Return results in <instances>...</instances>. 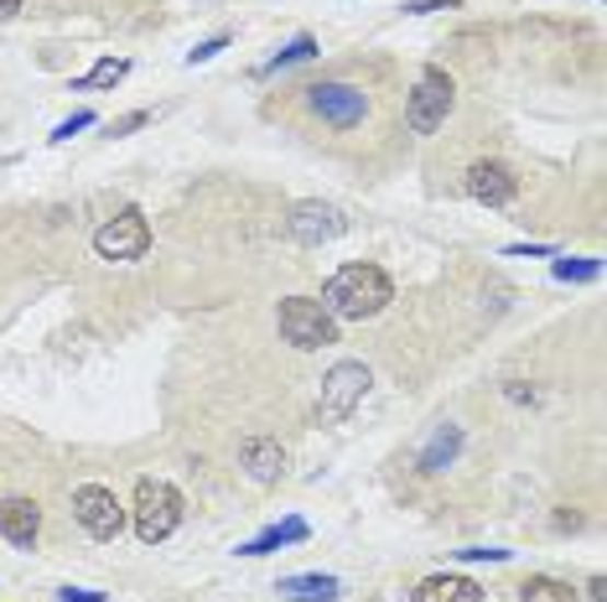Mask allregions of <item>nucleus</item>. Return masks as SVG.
Returning a JSON list of instances; mask_svg holds the SVG:
<instances>
[{
  "mask_svg": "<svg viewBox=\"0 0 607 602\" xmlns=\"http://www.w3.org/2000/svg\"><path fill=\"white\" fill-rule=\"evenodd\" d=\"M394 301V286L390 276L369 261H353L343 270H333V281L322 286V306L333 322H364V317H379L385 306Z\"/></svg>",
  "mask_w": 607,
  "mask_h": 602,
  "instance_id": "f257e3e1",
  "label": "nucleus"
},
{
  "mask_svg": "<svg viewBox=\"0 0 607 602\" xmlns=\"http://www.w3.org/2000/svg\"><path fill=\"white\" fill-rule=\"evenodd\" d=\"M182 524V494L167 478L136 483V535L140 545H161Z\"/></svg>",
  "mask_w": 607,
  "mask_h": 602,
  "instance_id": "f03ea898",
  "label": "nucleus"
},
{
  "mask_svg": "<svg viewBox=\"0 0 607 602\" xmlns=\"http://www.w3.org/2000/svg\"><path fill=\"white\" fill-rule=\"evenodd\" d=\"M451 100H457V89L442 68H421V79H415L411 100H405V125H411L415 136H436L451 115Z\"/></svg>",
  "mask_w": 607,
  "mask_h": 602,
  "instance_id": "7ed1b4c3",
  "label": "nucleus"
},
{
  "mask_svg": "<svg viewBox=\"0 0 607 602\" xmlns=\"http://www.w3.org/2000/svg\"><path fill=\"white\" fill-rule=\"evenodd\" d=\"M280 338L301 348V354H312V348H328L337 343V322L328 317V306L312 297H286L280 301Z\"/></svg>",
  "mask_w": 607,
  "mask_h": 602,
  "instance_id": "20e7f679",
  "label": "nucleus"
},
{
  "mask_svg": "<svg viewBox=\"0 0 607 602\" xmlns=\"http://www.w3.org/2000/svg\"><path fill=\"white\" fill-rule=\"evenodd\" d=\"M151 250V223H146V213L140 208H119L115 219H104L99 223V234H94V255L99 261H140Z\"/></svg>",
  "mask_w": 607,
  "mask_h": 602,
  "instance_id": "39448f33",
  "label": "nucleus"
},
{
  "mask_svg": "<svg viewBox=\"0 0 607 602\" xmlns=\"http://www.w3.org/2000/svg\"><path fill=\"white\" fill-rule=\"evenodd\" d=\"M307 104H312L317 120L333 125V130H353V125H364V115H369V94L353 89V83H312Z\"/></svg>",
  "mask_w": 607,
  "mask_h": 602,
  "instance_id": "423d86ee",
  "label": "nucleus"
},
{
  "mask_svg": "<svg viewBox=\"0 0 607 602\" xmlns=\"http://www.w3.org/2000/svg\"><path fill=\"white\" fill-rule=\"evenodd\" d=\"M73 520L94 541H115L119 530H125V509H119V499L104 483H83V488H73Z\"/></svg>",
  "mask_w": 607,
  "mask_h": 602,
  "instance_id": "0eeeda50",
  "label": "nucleus"
},
{
  "mask_svg": "<svg viewBox=\"0 0 607 602\" xmlns=\"http://www.w3.org/2000/svg\"><path fill=\"white\" fill-rule=\"evenodd\" d=\"M343 229H348L343 208H333V202H296L291 219H286V240L301 244V250H317V244L337 240Z\"/></svg>",
  "mask_w": 607,
  "mask_h": 602,
  "instance_id": "6e6552de",
  "label": "nucleus"
},
{
  "mask_svg": "<svg viewBox=\"0 0 607 602\" xmlns=\"http://www.w3.org/2000/svg\"><path fill=\"white\" fill-rule=\"evenodd\" d=\"M364 395H369V369L353 359L333 363L328 380H322V416H328V421H343V416H353V405L364 401Z\"/></svg>",
  "mask_w": 607,
  "mask_h": 602,
  "instance_id": "1a4fd4ad",
  "label": "nucleus"
},
{
  "mask_svg": "<svg viewBox=\"0 0 607 602\" xmlns=\"http://www.w3.org/2000/svg\"><path fill=\"white\" fill-rule=\"evenodd\" d=\"M468 198L483 208H509L519 198V177H514L504 161H472L468 166Z\"/></svg>",
  "mask_w": 607,
  "mask_h": 602,
  "instance_id": "9d476101",
  "label": "nucleus"
},
{
  "mask_svg": "<svg viewBox=\"0 0 607 602\" xmlns=\"http://www.w3.org/2000/svg\"><path fill=\"white\" fill-rule=\"evenodd\" d=\"M0 535L16 551H32L42 535V509L32 499H0Z\"/></svg>",
  "mask_w": 607,
  "mask_h": 602,
  "instance_id": "9b49d317",
  "label": "nucleus"
},
{
  "mask_svg": "<svg viewBox=\"0 0 607 602\" xmlns=\"http://www.w3.org/2000/svg\"><path fill=\"white\" fill-rule=\"evenodd\" d=\"M239 462H244V473L255 483H275L280 467H286V447L275 442V437H250V442L239 447Z\"/></svg>",
  "mask_w": 607,
  "mask_h": 602,
  "instance_id": "f8f14e48",
  "label": "nucleus"
},
{
  "mask_svg": "<svg viewBox=\"0 0 607 602\" xmlns=\"http://www.w3.org/2000/svg\"><path fill=\"white\" fill-rule=\"evenodd\" d=\"M307 535H312V530H307V520H296V514H291V520L260 530L255 541H244V545H239V556H271V551H286V545H301Z\"/></svg>",
  "mask_w": 607,
  "mask_h": 602,
  "instance_id": "ddd939ff",
  "label": "nucleus"
},
{
  "mask_svg": "<svg viewBox=\"0 0 607 602\" xmlns=\"http://www.w3.org/2000/svg\"><path fill=\"white\" fill-rule=\"evenodd\" d=\"M457 452H462V426H436L432 431V442L421 447V473H447L451 462H457Z\"/></svg>",
  "mask_w": 607,
  "mask_h": 602,
  "instance_id": "4468645a",
  "label": "nucleus"
},
{
  "mask_svg": "<svg viewBox=\"0 0 607 602\" xmlns=\"http://www.w3.org/2000/svg\"><path fill=\"white\" fill-rule=\"evenodd\" d=\"M483 587L468 582V577H426V582L411 592V602H478Z\"/></svg>",
  "mask_w": 607,
  "mask_h": 602,
  "instance_id": "2eb2a0df",
  "label": "nucleus"
},
{
  "mask_svg": "<svg viewBox=\"0 0 607 602\" xmlns=\"http://www.w3.org/2000/svg\"><path fill=\"white\" fill-rule=\"evenodd\" d=\"M337 592H343V582H337V577H322V571H307V577H286V582H280V598H291V602H333Z\"/></svg>",
  "mask_w": 607,
  "mask_h": 602,
  "instance_id": "dca6fc26",
  "label": "nucleus"
},
{
  "mask_svg": "<svg viewBox=\"0 0 607 602\" xmlns=\"http://www.w3.org/2000/svg\"><path fill=\"white\" fill-rule=\"evenodd\" d=\"M519 602H576V592L566 582H556V577H529L519 587Z\"/></svg>",
  "mask_w": 607,
  "mask_h": 602,
  "instance_id": "f3484780",
  "label": "nucleus"
},
{
  "mask_svg": "<svg viewBox=\"0 0 607 602\" xmlns=\"http://www.w3.org/2000/svg\"><path fill=\"white\" fill-rule=\"evenodd\" d=\"M312 58H317V37H296V42H286V47H280V53H275L260 73L271 79V73H280V68H291V62H312Z\"/></svg>",
  "mask_w": 607,
  "mask_h": 602,
  "instance_id": "a211bd4d",
  "label": "nucleus"
},
{
  "mask_svg": "<svg viewBox=\"0 0 607 602\" xmlns=\"http://www.w3.org/2000/svg\"><path fill=\"white\" fill-rule=\"evenodd\" d=\"M125 73H130V62H125V58H104V62H94V68H89L73 89H115Z\"/></svg>",
  "mask_w": 607,
  "mask_h": 602,
  "instance_id": "6ab92c4d",
  "label": "nucleus"
},
{
  "mask_svg": "<svg viewBox=\"0 0 607 602\" xmlns=\"http://www.w3.org/2000/svg\"><path fill=\"white\" fill-rule=\"evenodd\" d=\"M603 261H556V281H597Z\"/></svg>",
  "mask_w": 607,
  "mask_h": 602,
  "instance_id": "aec40b11",
  "label": "nucleus"
},
{
  "mask_svg": "<svg viewBox=\"0 0 607 602\" xmlns=\"http://www.w3.org/2000/svg\"><path fill=\"white\" fill-rule=\"evenodd\" d=\"M89 125H94V115H89V109H79L73 120H62L58 130H53V141H73V136H79V130H89Z\"/></svg>",
  "mask_w": 607,
  "mask_h": 602,
  "instance_id": "412c9836",
  "label": "nucleus"
},
{
  "mask_svg": "<svg viewBox=\"0 0 607 602\" xmlns=\"http://www.w3.org/2000/svg\"><path fill=\"white\" fill-rule=\"evenodd\" d=\"M224 47H229V37H208V42H197L193 53H187V62H208V58H218V53H224Z\"/></svg>",
  "mask_w": 607,
  "mask_h": 602,
  "instance_id": "4be33fe9",
  "label": "nucleus"
},
{
  "mask_svg": "<svg viewBox=\"0 0 607 602\" xmlns=\"http://www.w3.org/2000/svg\"><path fill=\"white\" fill-rule=\"evenodd\" d=\"M457 562H509V551H493V545H468V551H457Z\"/></svg>",
  "mask_w": 607,
  "mask_h": 602,
  "instance_id": "5701e85b",
  "label": "nucleus"
},
{
  "mask_svg": "<svg viewBox=\"0 0 607 602\" xmlns=\"http://www.w3.org/2000/svg\"><path fill=\"white\" fill-rule=\"evenodd\" d=\"M447 5H462V0H405V16H426V11H447Z\"/></svg>",
  "mask_w": 607,
  "mask_h": 602,
  "instance_id": "b1692460",
  "label": "nucleus"
},
{
  "mask_svg": "<svg viewBox=\"0 0 607 602\" xmlns=\"http://www.w3.org/2000/svg\"><path fill=\"white\" fill-rule=\"evenodd\" d=\"M58 602H104V592H89V587H62Z\"/></svg>",
  "mask_w": 607,
  "mask_h": 602,
  "instance_id": "393cba45",
  "label": "nucleus"
},
{
  "mask_svg": "<svg viewBox=\"0 0 607 602\" xmlns=\"http://www.w3.org/2000/svg\"><path fill=\"white\" fill-rule=\"evenodd\" d=\"M504 255H556V250H550V244H509Z\"/></svg>",
  "mask_w": 607,
  "mask_h": 602,
  "instance_id": "a878e982",
  "label": "nucleus"
},
{
  "mask_svg": "<svg viewBox=\"0 0 607 602\" xmlns=\"http://www.w3.org/2000/svg\"><path fill=\"white\" fill-rule=\"evenodd\" d=\"M21 16V0H0V21H16Z\"/></svg>",
  "mask_w": 607,
  "mask_h": 602,
  "instance_id": "bb28decb",
  "label": "nucleus"
},
{
  "mask_svg": "<svg viewBox=\"0 0 607 602\" xmlns=\"http://www.w3.org/2000/svg\"><path fill=\"white\" fill-rule=\"evenodd\" d=\"M587 592H592V602H607V598H603V592H607V582H603V577H592V587H587Z\"/></svg>",
  "mask_w": 607,
  "mask_h": 602,
  "instance_id": "cd10ccee",
  "label": "nucleus"
}]
</instances>
